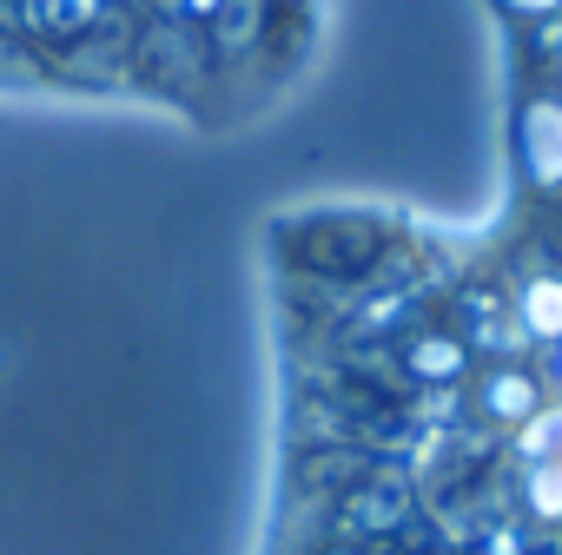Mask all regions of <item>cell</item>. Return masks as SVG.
<instances>
[{
  "mask_svg": "<svg viewBox=\"0 0 562 555\" xmlns=\"http://www.w3.org/2000/svg\"><path fill=\"white\" fill-rule=\"evenodd\" d=\"M331 34V0H0V100L159 113L245 133L285 106Z\"/></svg>",
  "mask_w": 562,
  "mask_h": 555,
  "instance_id": "cell-1",
  "label": "cell"
}]
</instances>
